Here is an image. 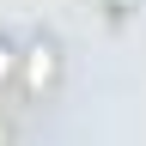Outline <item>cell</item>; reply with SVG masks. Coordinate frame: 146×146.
<instances>
[{
  "label": "cell",
  "instance_id": "6da1fadb",
  "mask_svg": "<svg viewBox=\"0 0 146 146\" xmlns=\"http://www.w3.org/2000/svg\"><path fill=\"white\" fill-rule=\"evenodd\" d=\"M6 67H12V55H6V43H0V73H6Z\"/></svg>",
  "mask_w": 146,
  "mask_h": 146
}]
</instances>
